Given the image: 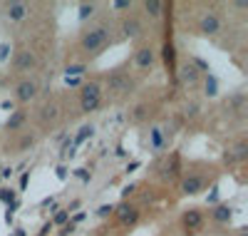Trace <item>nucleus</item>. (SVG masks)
I'll return each mask as SVG.
<instances>
[{
	"mask_svg": "<svg viewBox=\"0 0 248 236\" xmlns=\"http://www.w3.org/2000/svg\"><path fill=\"white\" fill-rule=\"evenodd\" d=\"M114 10H132V3H127V0H119V3H112Z\"/></svg>",
	"mask_w": 248,
	"mask_h": 236,
	"instance_id": "obj_32",
	"label": "nucleus"
},
{
	"mask_svg": "<svg viewBox=\"0 0 248 236\" xmlns=\"http://www.w3.org/2000/svg\"><path fill=\"white\" fill-rule=\"evenodd\" d=\"M75 174H77V177H79L82 182H90V171H87V169H77Z\"/></svg>",
	"mask_w": 248,
	"mask_h": 236,
	"instance_id": "obj_36",
	"label": "nucleus"
},
{
	"mask_svg": "<svg viewBox=\"0 0 248 236\" xmlns=\"http://www.w3.org/2000/svg\"><path fill=\"white\" fill-rule=\"evenodd\" d=\"M97 13V3H79V20H87Z\"/></svg>",
	"mask_w": 248,
	"mask_h": 236,
	"instance_id": "obj_21",
	"label": "nucleus"
},
{
	"mask_svg": "<svg viewBox=\"0 0 248 236\" xmlns=\"http://www.w3.org/2000/svg\"><path fill=\"white\" fill-rule=\"evenodd\" d=\"M211 219H214L216 224H231V219H233V209H231L229 204H216L214 211H211Z\"/></svg>",
	"mask_w": 248,
	"mask_h": 236,
	"instance_id": "obj_13",
	"label": "nucleus"
},
{
	"mask_svg": "<svg viewBox=\"0 0 248 236\" xmlns=\"http://www.w3.org/2000/svg\"><path fill=\"white\" fill-rule=\"evenodd\" d=\"M67 221H70V211H67V209H57V211H55V219H52L50 224H52V226H65Z\"/></svg>",
	"mask_w": 248,
	"mask_h": 236,
	"instance_id": "obj_20",
	"label": "nucleus"
},
{
	"mask_svg": "<svg viewBox=\"0 0 248 236\" xmlns=\"http://www.w3.org/2000/svg\"><path fill=\"white\" fill-rule=\"evenodd\" d=\"M35 95H37V82L35 80H20L17 82V87H15V100L17 102H30V100H35Z\"/></svg>",
	"mask_w": 248,
	"mask_h": 236,
	"instance_id": "obj_6",
	"label": "nucleus"
},
{
	"mask_svg": "<svg viewBox=\"0 0 248 236\" xmlns=\"http://www.w3.org/2000/svg\"><path fill=\"white\" fill-rule=\"evenodd\" d=\"M72 231H75V224H65V226L60 229V236H70Z\"/></svg>",
	"mask_w": 248,
	"mask_h": 236,
	"instance_id": "obj_33",
	"label": "nucleus"
},
{
	"mask_svg": "<svg viewBox=\"0 0 248 236\" xmlns=\"http://www.w3.org/2000/svg\"><path fill=\"white\" fill-rule=\"evenodd\" d=\"M57 117H60V107H57L55 102L45 104L43 110H40V119H43V124H52Z\"/></svg>",
	"mask_w": 248,
	"mask_h": 236,
	"instance_id": "obj_15",
	"label": "nucleus"
},
{
	"mask_svg": "<svg viewBox=\"0 0 248 236\" xmlns=\"http://www.w3.org/2000/svg\"><path fill=\"white\" fill-rule=\"evenodd\" d=\"M37 67V57H35V52H30V50H20L17 55H15V70L17 72H32Z\"/></svg>",
	"mask_w": 248,
	"mask_h": 236,
	"instance_id": "obj_8",
	"label": "nucleus"
},
{
	"mask_svg": "<svg viewBox=\"0 0 248 236\" xmlns=\"http://www.w3.org/2000/svg\"><path fill=\"white\" fill-rule=\"evenodd\" d=\"M0 202H5L8 206L15 202V191L13 189H0Z\"/></svg>",
	"mask_w": 248,
	"mask_h": 236,
	"instance_id": "obj_27",
	"label": "nucleus"
},
{
	"mask_svg": "<svg viewBox=\"0 0 248 236\" xmlns=\"http://www.w3.org/2000/svg\"><path fill=\"white\" fill-rule=\"evenodd\" d=\"M25 110H15L10 117H8V122H5V127H8V130L10 132H15V130H20V127H23V122H25Z\"/></svg>",
	"mask_w": 248,
	"mask_h": 236,
	"instance_id": "obj_16",
	"label": "nucleus"
},
{
	"mask_svg": "<svg viewBox=\"0 0 248 236\" xmlns=\"http://www.w3.org/2000/svg\"><path fill=\"white\" fill-rule=\"evenodd\" d=\"M114 214H117V219H119L124 226H134V224L139 221V209H137V206H129V204L114 206Z\"/></svg>",
	"mask_w": 248,
	"mask_h": 236,
	"instance_id": "obj_9",
	"label": "nucleus"
},
{
	"mask_svg": "<svg viewBox=\"0 0 248 236\" xmlns=\"http://www.w3.org/2000/svg\"><path fill=\"white\" fill-rule=\"evenodd\" d=\"M203 186H206V182H203V177H199V174H189V177L181 182V191H184L186 197L199 194V191H203Z\"/></svg>",
	"mask_w": 248,
	"mask_h": 236,
	"instance_id": "obj_11",
	"label": "nucleus"
},
{
	"mask_svg": "<svg viewBox=\"0 0 248 236\" xmlns=\"http://www.w3.org/2000/svg\"><path fill=\"white\" fill-rule=\"evenodd\" d=\"M92 135H94V127H92V124H85V127L79 130V135L75 137V142H72V144H82V142H85L87 137H92Z\"/></svg>",
	"mask_w": 248,
	"mask_h": 236,
	"instance_id": "obj_22",
	"label": "nucleus"
},
{
	"mask_svg": "<svg viewBox=\"0 0 248 236\" xmlns=\"http://www.w3.org/2000/svg\"><path fill=\"white\" fill-rule=\"evenodd\" d=\"M231 154L236 157V162H246V157H248V142L246 139H238V144L231 149Z\"/></svg>",
	"mask_w": 248,
	"mask_h": 236,
	"instance_id": "obj_19",
	"label": "nucleus"
},
{
	"mask_svg": "<svg viewBox=\"0 0 248 236\" xmlns=\"http://www.w3.org/2000/svg\"><path fill=\"white\" fill-rule=\"evenodd\" d=\"M221 28H223V23H221V15L218 13H214V10H209V13H203L201 17H199V33L201 35H218L221 33Z\"/></svg>",
	"mask_w": 248,
	"mask_h": 236,
	"instance_id": "obj_3",
	"label": "nucleus"
},
{
	"mask_svg": "<svg viewBox=\"0 0 248 236\" xmlns=\"http://www.w3.org/2000/svg\"><path fill=\"white\" fill-rule=\"evenodd\" d=\"M13 236H28V234H25V229H15V234H13Z\"/></svg>",
	"mask_w": 248,
	"mask_h": 236,
	"instance_id": "obj_47",
	"label": "nucleus"
},
{
	"mask_svg": "<svg viewBox=\"0 0 248 236\" xmlns=\"http://www.w3.org/2000/svg\"><path fill=\"white\" fill-rule=\"evenodd\" d=\"M0 107H3V110H13V102H10V100H5V102L0 104Z\"/></svg>",
	"mask_w": 248,
	"mask_h": 236,
	"instance_id": "obj_44",
	"label": "nucleus"
},
{
	"mask_svg": "<svg viewBox=\"0 0 248 236\" xmlns=\"http://www.w3.org/2000/svg\"><path fill=\"white\" fill-rule=\"evenodd\" d=\"M149 135H152V147H154V149H159V147H161V142H164L161 130H159V127H154V130H152Z\"/></svg>",
	"mask_w": 248,
	"mask_h": 236,
	"instance_id": "obj_26",
	"label": "nucleus"
},
{
	"mask_svg": "<svg viewBox=\"0 0 248 236\" xmlns=\"http://www.w3.org/2000/svg\"><path fill=\"white\" fill-rule=\"evenodd\" d=\"M82 219H85V214H82V211H79V214H75V219H72L70 224H77V221H82Z\"/></svg>",
	"mask_w": 248,
	"mask_h": 236,
	"instance_id": "obj_43",
	"label": "nucleus"
},
{
	"mask_svg": "<svg viewBox=\"0 0 248 236\" xmlns=\"http://www.w3.org/2000/svg\"><path fill=\"white\" fill-rule=\"evenodd\" d=\"M28 182H30V174H28V171H25V174H23V179H20V186L25 189V186H28Z\"/></svg>",
	"mask_w": 248,
	"mask_h": 236,
	"instance_id": "obj_40",
	"label": "nucleus"
},
{
	"mask_svg": "<svg viewBox=\"0 0 248 236\" xmlns=\"http://www.w3.org/2000/svg\"><path fill=\"white\" fill-rule=\"evenodd\" d=\"M144 10H147L149 17H161L164 15V3L161 0H147V3H144Z\"/></svg>",
	"mask_w": 248,
	"mask_h": 236,
	"instance_id": "obj_17",
	"label": "nucleus"
},
{
	"mask_svg": "<svg viewBox=\"0 0 248 236\" xmlns=\"http://www.w3.org/2000/svg\"><path fill=\"white\" fill-rule=\"evenodd\" d=\"M154 62H156V52L149 48V45H144L134 52V65L139 70H152L154 67Z\"/></svg>",
	"mask_w": 248,
	"mask_h": 236,
	"instance_id": "obj_7",
	"label": "nucleus"
},
{
	"mask_svg": "<svg viewBox=\"0 0 248 236\" xmlns=\"http://www.w3.org/2000/svg\"><path fill=\"white\" fill-rule=\"evenodd\" d=\"M107 45H109V28L107 25H94V28L85 30L79 37V48L87 55H99V50H105Z\"/></svg>",
	"mask_w": 248,
	"mask_h": 236,
	"instance_id": "obj_1",
	"label": "nucleus"
},
{
	"mask_svg": "<svg viewBox=\"0 0 248 236\" xmlns=\"http://www.w3.org/2000/svg\"><path fill=\"white\" fill-rule=\"evenodd\" d=\"M85 70H87L85 65H67V70H65V72H67V77H79Z\"/></svg>",
	"mask_w": 248,
	"mask_h": 236,
	"instance_id": "obj_28",
	"label": "nucleus"
},
{
	"mask_svg": "<svg viewBox=\"0 0 248 236\" xmlns=\"http://www.w3.org/2000/svg\"><path fill=\"white\" fill-rule=\"evenodd\" d=\"M134 169H139V162H132V164L127 167V171H134Z\"/></svg>",
	"mask_w": 248,
	"mask_h": 236,
	"instance_id": "obj_45",
	"label": "nucleus"
},
{
	"mask_svg": "<svg viewBox=\"0 0 248 236\" xmlns=\"http://www.w3.org/2000/svg\"><path fill=\"white\" fill-rule=\"evenodd\" d=\"M181 224H184V229L189 231V234L199 231L201 224H203V214H201V209H186V211H184V217H181Z\"/></svg>",
	"mask_w": 248,
	"mask_h": 236,
	"instance_id": "obj_10",
	"label": "nucleus"
},
{
	"mask_svg": "<svg viewBox=\"0 0 248 236\" xmlns=\"http://www.w3.org/2000/svg\"><path fill=\"white\" fill-rule=\"evenodd\" d=\"M216 202H218V186H214V189H211V194H209V204L216 206Z\"/></svg>",
	"mask_w": 248,
	"mask_h": 236,
	"instance_id": "obj_35",
	"label": "nucleus"
},
{
	"mask_svg": "<svg viewBox=\"0 0 248 236\" xmlns=\"http://www.w3.org/2000/svg\"><path fill=\"white\" fill-rule=\"evenodd\" d=\"M236 236H248V229H246V226H241V229H238V234H236Z\"/></svg>",
	"mask_w": 248,
	"mask_h": 236,
	"instance_id": "obj_46",
	"label": "nucleus"
},
{
	"mask_svg": "<svg viewBox=\"0 0 248 236\" xmlns=\"http://www.w3.org/2000/svg\"><path fill=\"white\" fill-rule=\"evenodd\" d=\"M30 13V5L23 3V0H10V3H5V17L10 20V23H20V20H25Z\"/></svg>",
	"mask_w": 248,
	"mask_h": 236,
	"instance_id": "obj_5",
	"label": "nucleus"
},
{
	"mask_svg": "<svg viewBox=\"0 0 248 236\" xmlns=\"http://www.w3.org/2000/svg\"><path fill=\"white\" fill-rule=\"evenodd\" d=\"M191 65L199 70V72H206V75H209L211 72V67H209V62H206V60H201V57H194V62H191Z\"/></svg>",
	"mask_w": 248,
	"mask_h": 236,
	"instance_id": "obj_24",
	"label": "nucleus"
},
{
	"mask_svg": "<svg viewBox=\"0 0 248 236\" xmlns=\"http://www.w3.org/2000/svg\"><path fill=\"white\" fill-rule=\"evenodd\" d=\"M132 191H134V186H132V184H129V186H124V191H122V197H129Z\"/></svg>",
	"mask_w": 248,
	"mask_h": 236,
	"instance_id": "obj_42",
	"label": "nucleus"
},
{
	"mask_svg": "<svg viewBox=\"0 0 248 236\" xmlns=\"http://www.w3.org/2000/svg\"><path fill=\"white\" fill-rule=\"evenodd\" d=\"M35 144V137H23V142H20V149H28Z\"/></svg>",
	"mask_w": 248,
	"mask_h": 236,
	"instance_id": "obj_34",
	"label": "nucleus"
},
{
	"mask_svg": "<svg viewBox=\"0 0 248 236\" xmlns=\"http://www.w3.org/2000/svg\"><path fill=\"white\" fill-rule=\"evenodd\" d=\"M55 171H57V179H65V177H67V169H65V167H57Z\"/></svg>",
	"mask_w": 248,
	"mask_h": 236,
	"instance_id": "obj_37",
	"label": "nucleus"
},
{
	"mask_svg": "<svg viewBox=\"0 0 248 236\" xmlns=\"http://www.w3.org/2000/svg\"><path fill=\"white\" fill-rule=\"evenodd\" d=\"M107 90L112 92V95H127L129 90H132V80L124 75V72H112L109 77H107Z\"/></svg>",
	"mask_w": 248,
	"mask_h": 236,
	"instance_id": "obj_4",
	"label": "nucleus"
},
{
	"mask_svg": "<svg viewBox=\"0 0 248 236\" xmlns=\"http://www.w3.org/2000/svg\"><path fill=\"white\" fill-rule=\"evenodd\" d=\"M10 57V45L8 42H0V60H8Z\"/></svg>",
	"mask_w": 248,
	"mask_h": 236,
	"instance_id": "obj_31",
	"label": "nucleus"
},
{
	"mask_svg": "<svg viewBox=\"0 0 248 236\" xmlns=\"http://www.w3.org/2000/svg\"><path fill=\"white\" fill-rule=\"evenodd\" d=\"M122 33H124V37H139L141 33H144V28H141V23H139V17H134V15H129V17H124L122 20Z\"/></svg>",
	"mask_w": 248,
	"mask_h": 236,
	"instance_id": "obj_12",
	"label": "nucleus"
},
{
	"mask_svg": "<svg viewBox=\"0 0 248 236\" xmlns=\"http://www.w3.org/2000/svg\"><path fill=\"white\" fill-rule=\"evenodd\" d=\"M164 60H167V62H174V48L169 45V42L164 45Z\"/></svg>",
	"mask_w": 248,
	"mask_h": 236,
	"instance_id": "obj_30",
	"label": "nucleus"
},
{
	"mask_svg": "<svg viewBox=\"0 0 248 236\" xmlns=\"http://www.w3.org/2000/svg\"><path fill=\"white\" fill-rule=\"evenodd\" d=\"M67 84H70V87H79V77H67Z\"/></svg>",
	"mask_w": 248,
	"mask_h": 236,
	"instance_id": "obj_38",
	"label": "nucleus"
},
{
	"mask_svg": "<svg viewBox=\"0 0 248 236\" xmlns=\"http://www.w3.org/2000/svg\"><path fill=\"white\" fill-rule=\"evenodd\" d=\"M203 90H206V97H216L218 95V82H216V77L211 72L206 75V80H203Z\"/></svg>",
	"mask_w": 248,
	"mask_h": 236,
	"instance_id": "obj_18",
	"label": "nucleus"
},
{
	"mask_svg": "<svg viewBox=\"0 0 248 236\" xmlns=\"http://www.w3.org/2000/svg\"><path fill=\"white\" fill-rule=\"evenodd\" d=\"M112 214H114V206H112V204H102V206L97 209V217H99V219H107V217H112Z\"/></svg>",
	"mask_w": 248,
	"mask_h": 236,
	"instance_id": "obj_25",
	"label": "nucleus"
},
{
	"mask_svg": "<svg viewBox=\"0 0 248 236\" xmlns=\"http://www.w3.org/2000/svg\"><path fill=\"white\" fill-rule=\"evenodd\" d=\"M3 177H13V169L10 167H5V169H0V179Z\"/></svg>",
	"mask_w": 248,
	"mask_h": 236,
	"instance_id": "obj_39",
	"label": "nucleus"
},
{
	"mask_svg": "<svg viewBox=\"0 0 248 236\" xmlns=\"http://www.w3.org/2000/svg\"><path fill=\"white\" fill-rule=\"evenodd\" d=\"M199 77H201V72L191 65V62L181 65V70H179V80H181L184 84H196V82H199Z\"/></svg>",
	"mask_w": 248,
	"mask_h": 236,
	"instance_id": "obj_14",
	"label": "nucleus"
},
{
	"mask_svg": "<svg viewBox=\"0 0 248 236\" xmlns=\"http://www.w3.org/2000/svg\"><path fill=\"white\" fill-rule=\"evenodd\" d=\"M229 104L233 107L236 112H243V104H246V97H243V95L238 92V95H233V97H231V102H229Z\"/></svg>",
	"mask_w": 248,
	"mask_h": 236,
	"instance_id": "obj_23",
	"label": "nucleus"
},
{
	"mask_svg": "<svg viewBox=\"0 0 248 236\" xmlns=\"http://www.w3.org/2000/svg\"><path fill=\"white\" fill-rule=\"evenodd\" d=\"M199 110H201V107L196 104V102H189V104H186V117H199Z\"/></svg>",
	"mask_w": 248,
	"mask_h": 236,
	"instance_id": "obj_29",
	"label": "nucleus"
},
{
	"mask_svg": "<svg viewBox=\"0 0 248 236\" xmlns=\"http://www.w3.org/2000/svg\"><path fill=\"white\" fill-rule=\"evenodd\" d=\"M102 104V84L99 82H87L82 84V95H79V110L90 115Z\"/></svg>",
	"mask_w": 248,
	"mask_h": 236,
	"instance_id": "obj_2",
	"label": "nucleus"
},
{
	"mask_svg": "<svg viewBox=\"0 0 248 236\" xmlns=\"http://www.w3.org/2000/svg\"><path fill=\"white\" fill-rule=\"evenodd\" d=\"M50 231H52V224H50V221H47V224H45V226H43V234H40V236H47V234H50Z\"/></svg>",
	"mask_w": 248,
	"mask_h": 236,
	"instance_id": "obj_41",
	"label": "nucleus"
}]
</instances>
